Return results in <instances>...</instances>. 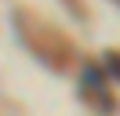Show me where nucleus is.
<instances>
[{
  "instance_id": "1",
  "label": "nucleus",
  "mask_w": 120,
  "mask_h": 116,
  "mask_svg": "<svg viewBox=\"0 0 120 116\" xmlns=\"http://www.w3.org/2000/svg\"><path fill=\"white\" fill-rule=\"evenodd\" d=\"M84 83L91 87V94H98V109H102V112H109V109H113V98L105 94L102 69H98V65H87V69H84Z\"/></svg>"
},
{
  "instance_id": "2",
  "label": "nucleus",
  "mask_w": 120,
  "mask_h": 116,
  "mask_svg": "<svg viewBox=\"0 0 120 116\" xmlns=\"http://www.w3.org/2000/svg\"><path fill=\"white\" fill-rule=\"evenodd\" d=\"M105 69L120 80V51H105Z\"/></svg>"
}]
</instances>
